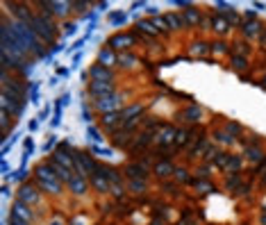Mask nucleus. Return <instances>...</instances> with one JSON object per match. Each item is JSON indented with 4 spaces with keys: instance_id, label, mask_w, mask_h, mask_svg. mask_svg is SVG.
<instances>
[{
    "instance_id": "393cba45",
    "label": "nucleus",
    "mask_w": 266,
    "mask_h": 225,
    "mask_svg": "<svg viewBox=\"0 0 266 225\" xmlns=\"http://www.w3.org/2000/svg\"><path fill=\"white\" fill-rule=\"evenodd\" d=\"M234 46V55H239V57H248V53H250V41L241 39V41H236Z\"/></svg>"
},
{
    "instance_id": "4c0bfd02",
    "label": "nucleus",
    "mask_w": 266,
    "mask_h": 225,
    "mask_svg": "<svg viewBox=\"0 0 266 225\" xmlns=\"http://www.w3.org/2000/svg\"><path fill=\"white\" fill-rule=\"evenodd\" d=\"M261 82H264V87H266V75H264V78H261Z\"/></svg>"
},
{
    "instance_id": "f3484780",
    "label": "nucleus",
    "mask_w": 266,
    "mask_h": 225,
    "mask_svg": "<svg viewBox=\"0 0 266 225\" xmlns=\"http://www.w3.org/2000/svg\"><path fill=\"white\" fill-rule=\"evenodd\" d=\"M125 173H128L132 180H143V177L148 175V168L143 162H137V164H130V166L125 168Z\"/></svg>"
},
{
    "instance_id": "a211bd4d",
    "label": "nucleus",
    "mask_w": 266,
    "mask_h": 225,
    "mask_svg": "<svg viewBox=\"0 0 266 225\" xmlns=\"http://www.w3.org/2000/svg\"><path fill=\"white\" fill-rule=\"evenodd\" d=\"M180 116H182V121H187V123H198L202 116V109L198 107V105H189L187 109H182Z\"/></svg>"
},
{
    "instance_id": "ea45409f",
    "label": "nucleus",
    "mask_w": 266,
    "mask_h": 225,
    "mask_svg": "<svg viewBox=\"0 0 266 225\" xmlns=\"http://www.w3.org/2000/svg\"><path fill=\"white\" fill-rule=\"evenodd\" d=\"M264 164H266V159H264Z\"/></svg>"
},
{
    "instance_id": "6ab92c4d",
    "label": "nucleus",
    "mask_w": 266,
    "mask_h": 225,
    "mask_svg": "<svg viewBox=\"0 0 266 225\" xmlns=\"http://www.w3.org/2000/svg\"><path fill=\"white\" fill-rule=\"evenodd\" d=\"M182 16H184V21H187L189 28H198V23H200V19H202L200 12H198L196 7H191V5H189L187 10L182 12Z\"/></svg>"
},
{
    "instance_id": "58836bf2",
    "label": "nucleus",
    "mask_w": 266,
    "mask_h": 225,
    "mask_svg": "<svg viewBox=\"0 0 266 225\" xmlns=\"http://www.w3.org/2000/svg\"><path fill=\"white\" fill-rule=\"evenodd\" d=\"M261 223H264V225H266V216H264V218H261Z\"/></svg>"
},
{
    "instance_id": "7ed1b4c3",
    "label": "nucleus",
    "mask_w": 266,
    "mask_h": 225,
    "mask_svg": "<svg viewBox=\"0 0 266 225\" xmlns=\"http://www.w3.org/2000/svg\"><path fill=\"white\" fill-rule=\"evenodd\" d=\"M19 200L25 202L28 207H37L41 205V193H39V186H32V184H23L19 189Z\"/></svg>"
},
{
    "instance_id": "dca6fc26",
    "label": "nucleus",
    "mask_w": 266,
    "mask_h": 225,
    "mask_svg": "<svg viewBox=\"0 0 266 225\" xmlns=\"http://www.w3.org/2000/svg\"><path fill=\"white\" fill-rule=\"evenodd\" d=\"M139 66V59L134 57L132 53H123V55H118V69H123V71H132Z\"/></svg>"
},
{
    "instance_id": "412c9836",
    "label": "nucleus",
    "mask_w": 266,
    "mask_h": 225,
    "mask_svg": "<svg viewBox=\"0 0 266 225\" xmlns=\"http://www.w3.org/2000/svg\"><path fill=\"white\" fill-rule=\"evenodd\" d=\"M91 182H94V186H96L98 193H107V191H109V180H107V177H103L100 173H94V175H91Z\"/></svg>"
},
{
    "instance_id": "f8f14e48",
    "label": "nucleus",
    "mask_w": 266,
    "mask_h": 225,
    "mask_svg": "<svg viewBox=\"0 0 266 225\" xmlns=\"http://www.w3.org/2000/svg\"><path fill=\"white\" fill-rule=\"evenodd\" d=\"M175 134H177V130L173 125H164L162 130L157 132L155 141H157L159 146H171V143H175Z\"/></svg>"
},
{
    "instance_id": "423d86ee",
    "label": "nucleus",
    "mask_w": 266,
    "mask_h": 225,
    "mask_svg": "<svg viewBox=\"0 0 266 225\" xmlns=\"http://www.w3.org/2000/svg\"><path fill=\"white\" fill-rule=\"evenodd\" d=\"M89 93L94 98H103L109 93H116V82H89Z\"/></svg>"
},
{
    "instance_id": "ddd939ff",
    "label": "nucleus",
    "mask_w": 266,
    "mask_h": 225,
    "mask_svg": "<svg viewBox=\"0 0 266 225\" xmlns=\"http://www.w3.org/2000/svg\"><path fill=\"white\" fill-rule=\"evenodd\" d=\"M66 186H69V189H71V193H73V196H84V193H87V191H89L87 177L78 175V173H75V175H73V180H71Z\"/></svg>"
},
{
    "instance_id": "aec40b11",
    "label": "nucleus",
    "mask_w": 266,
    "mask_h": 225,
    "mask_svg": "<svg viewBox=\"0 0 266 225\" xmlns=\"http://www.w3.org/2000/svg\"><path fill=\"white\" fill-rule=\"evenodd\" d=\"M230 28H232V25L227 23L223 16H214V19H212V30L216 32V35H227V32H230Z\"/></svg>"
},
{
    "instance_id": "9b49d317",
    "label": "nucleus",
    "mask_w": 266,
    "mask_h": 225,
    "mask_svg": "<svg viewBox=\"0 0 266 225\" xmlns=\"http://www.w3.org/2000/svg\"><path fill=\"white\" fill-rule=\"evenodd\" d=\"M98 64L107 66V69H114V66H118V55H116V50H112L109 46L100 48V53H98Z\"/></svg>"
},
{
    "instance_id": "1a4fd4ad",
    "label": "nucleus",
    "mask_w": 266,
    "mask_h": 225,
    "mask_svg": "<svg viewBox=\"0 0 266 225\" xmlns=\"http://www.w3.org/2000/svg\"><path fill=\"white\" fill-rule=\"evenodd\" d=\"M37 186L44 189L48 196H62L64 182H59V177H55V180H37Z\"/></svg>"
},
{
    "instance_id": "f257e3e1",
    "label": "nucleus",
    "mask_w": 266,
    "mask_h": 225,
    "mask_svg": "<svg viewBox=\"0 0 266 225\" xmlns=\"http://www.w3.org/2000/svg\"><path fill=\"white\" fill-rule=\"evenodd\" d=\"M123 96L121 93H109V96H103V98H94V109L103 116V114H118L123 112Z\"/></svg>"
},
{
    "instance_id": "e433bc0d",
    "label": "nucleus",
    "mask_w": 266,
    "mask_h": 225,
    "mask_svg": "<svg viewBox=\"0 0 266 225\" xmlns=\"http://www.w3.org/2000/svg\"><path fill=\"white\" fill-rule=\"evenodd\" d=\"M50 225H53V223H50ZM55 225H64V223H62V220H59V218H57V220H55Z\"/></svg>"
},
{
    "instance_id": "72a5a7b5",
    "label": "nucleus",
    "mask_w": 266,
    "mask_h": 225,
    "mask_svg": "<svg viewBox=\"0 0 266 225\" xmlns=\"http://www.w3.org/2000/svg\"><path fill=\"white\" fill-rule=\"evenodd\" d=\"M173 173H175V180H177V182H187V180H189L187 168H175Z\"/></svg>"
},
{
    "instance_id": "20e7f679",
    "label": "nucleus",
    "mask_w": 266,
    "mask_h": 225,
    "mask_svg": "<svg viewBox=\"0 0 266 225\" xmlns=\"http://www.w3.org/2000/svg\"><path fill=\"white\" fill-rule=\"evenodd\" d=\"M264 25L259 23L257 19H248L246 23L241 25V37L246 41H255V39H261V35H264Z\"/></svg>"
},
{
    "instance_id": "c9c22d12",
    "label": "nucleus",
    "mask_w": 266,
    "mask_h": 225,
    "mask_svg": "<svg viewBox=\"0 0 266 225\" xmlns=\"http://www.w3.org/2000/svg\"><path fill=\"white\" fill-rule=\"evenodd\" d=\"M10 225H30V223H23V220H19V218H14V216H12V223Z\"/></svg>"
},
{
    "instance_id": "2eb2a0df",
    "label": "nucleus",
    "mask_w": 266,
    "mask_h": 225,
    "mask_svg": "<svg viewBox=\"0 0 266 225\" xmlns=\"http://www.w3.org/2000/svg\"><path fill=\"white\" fill-rule=\"evenodd\" d=\"M53 162L75 173V162H73V157H71V155H66L64 150H57V152H55V155H53Z\"/></svg>"
},
{
    "instance_id": "bb28decb",
    "label": "nucleus",
    "mask_w": 266,
    "mask_h": 225,
    "mask_svg": "<svg viewBox=\"0 0 266 225\" xmlns=\"http://www.w3.org/2000/svg\"><path fill=\"white\" fill-rule=\"evenodd\" d=\"M241 157H239V155H230V159H227V166H225V171L227 173H232V171H234V173H239V171H241Z\"/></svg>"
},
{
    "instance_id": "2f4dec72",
    "label": "nucleus",
    "mask_w": 266,
    "mask_h": 225,
    "mask_svg": "<svg viewBox=\"0 0 266 225\" xmlns=\"http://www.w3.org/2000/svg\"><path fill=\"white\" fill-rule=\"evenodd\" d=\"M187 141H189V132H187V130H177V134H175V146H184Z\"/></svg>"
},
{
    "instance_id": "0eeeda50",
    "label": "nucleus",
    "mask_w": 266,
    "mask_h": 225,
    "mask_svg": "<svg viewBox=\"0 0 266 225\" xmlns=\"http://www.w3.org/2000/svg\"><path fill=\"white\" fill-rule=\"evenodd\" d=\"M100 125H103L105 130H109V132H118V130L123 127V116H121V112L118 114H103V116H100Z\"/></svg>"
},
{
    "instance_id": "4468645a",
    "label": "nucleus",
    "mask_w": 266,
    "mask_h": 225,
    "mask_svg": "<svg viewBox=\"0 0 266 225\" xmlns=\"http://www.w3.org/2000/svg\"><path fill=\"white\" fill-rule=\"evenodd\" d=\"M121 116H123V123L134 121V118L143 116V103H134V105H128V107H123Z\"/></svg>"
},
{
    "instance_id": "c85d7f7f",
    "label": "nucleus",
    "mask_w": 266,
    "mask_h": 225,
    "mask_svg": "<svg viewBox=\"0 0 266 225\" xmlns=\"http://www.w3.org/2000/svg\"><path fill=\"white\" fill-rule=\"evenodd\" d=\"M150 23L155 25V30H157L159 35H166L168 32V25H166V19H164V16H155V19H150Z\"/></svg>"
},
{
    "instance_id": "473e14b6",
    "label": "nucleus",
    "mask_w": 266,
    "mask_h": 225,
    "mask_svg": "<svg viewBox=\"0 0 266 225\" xmlns=\"http://www.w3.org/2000/svg\"><path fill=\"white\" fill-rule=\"evenodd\" d=\"M130 189H132L134 193H141V189L146 191V182H143V180H132V182H130Z\"/></svg>"
},
{
    "instance_id": "f03ea898",
    "label": "nucleus",
    "mask_w": 266,
    "mask_h": 225,
    "mask_svg": "<svg viewBox=\"0 0 266 225\" xmlns=\"http://www.w3.org/2000/svg\"><path fill=\"white\" fill-rule=\"evenodd\" d=\"M137 41H139L137 35H132V32H116V35L109 39V48L116 50V53H130Z\"/></svg>"
},
{
    "instance_id": "9d476101",
    "label": "nucleus",
    "mask_w": 266,
    "mask_h": 225,
    "mask_svg": "<svg viewBox=\"0 0 266 225\" xmlns=\"http://www.w3.org/2000/svg\"><path fill=\"white\" fill-rule=\"evenodd\" d=\"M164 19H166V25H168V30H171V32H182V30L189 28L187 21H184V16L177 14V12H168Z\"/></svg>"
},
{
    "instance_id": "a878e982",
    "label": "nucleus",
    "mask_w": 266,
    "mask_h": 225,
    "mask_svg": "<svg viewBox=\"0 0 266 225\" xmlns=\"http://www.w3.org/2000/svg\"><path fill=\"white\" fill-rule=\"evenodd\" d=\"M153 171H155V175H157V177H168V175H171L173 171H175V168H173V166H171V164H168V162H159L157 166L153 168Z\"/></svg>"
},
{
    "instance_id": "4be33fe9",
    "label": "nucleus",
    "mask_w": 266,
    "mask_h": 225,
    "mask_svg": "<svg viewBox=\"0 0 266 225\" xmlns=\"http://www.w3.org/2000/svg\"><path fill=\"white\" fill-rule=\"evenodd\" d=\"M246 159H248V162H252V164H259V162H264L266 157H264V152H261V148L248 146L246 148Z\"/></svg>"
},
{
    "instance_id": "f704fd0d",
    "label": "nucleus",
    "mask_w": 266,
    "mask_h": 225,
    "mask_svg": "<svg viewBox=\"0 0 266 225\" xmlns=\"http://www.w3.org/2000/svg\"><path fill=\"white\" fill-rule=\"evenodd\" d=\"M225 130L230 134H236V132H241V125H236V123H225Z\"/></svg>"
},
{
    "instance_id": "b1692460",
    "label": "nucleus",
    "mask_w": 266,
    "mask_h": 225,
    "mask_svg": "<svg viewBox=\"0 0 266 225\" xmlns=\"http://www.w3.org/2000/svg\"><path fill=\"white\" fill-rule=\"evenodd\" d=\"M248 57H239V55H234L232 57V69L236 71V73H243V71H248Z\"/></svg>"
},
{
    "instance_id": "7c9ffc66",
    "label": "nucleus",
    "mask_w": 266,
    "mask_h": 225,
    "mask_svg": "<svg viewBox=\"0 0 266 225\" xmlns=\"http://www.w3.org/2000/svg\"><path fill=\"white\" fill-rule=\"evenodd\" d=\"M214 139H216L218 143H223V146L234 141V137H230V134H225V132H214Z\"/></svg>"
},
{
    "instance_id": "cd10ccee",
    "label": "nucleus",
    "mask_w": 266,
    "mask_h": 225,
    "mask_svg": "<svg viewBox=\"0 0 266 225\" xmlns=\"http://www.w3.org/2000/svg\"><path fill=\"white\" fill-rule=\"evenodd\" d=\"M209 53L216 55V57H223V55L227 53V44L225 41H214V44L209 46Z\"/></svg>"
},
{
    "instance_id": "6e6552de",
    "label": "nucleus",
    "mask_w": 266,
    "mask_h": 225,
    "mask_svg": "<svg viewBox=\"0 0 266 225\" xmlns=\"http://www.w3.org/2000/svg\"><path fill=\"white\" fill-rule=\"evenodd\" d=\"M12 216H14V218H19V220H23V223H32V218H35V211L30 209L25 202L16 200L14 205H12Z\"/></svg>"
},
{
    "instance_id": "5701e85b",
    "label": "nucleus",
    "mask_w": 266,
    "mask_h": 225,
    "mask_svg": "<svg viewBox=\"0 0 266 225\" xmlns=\"http://www.w3.org/2000/svg\"><path fill=\"white\" fill-rule=\"evenodd\" d=\"M137 32H143V35L153 37V39H157V37H159V32L155 30V25L150 23V21H139V23H137Z\"/></svg>"
},
{
    "instance_id": "39448f33",
    "label": "nucleus",
    "mask_w": 266,
    "mask_h": 225,
    "mask_svg": "<svg viewBox=\"0 0 266 225\" xmlns=\"http://www.w3.org/2000/svg\"><path fill=\"white\" fill-rule=\"evenodd\" d=\"M89 78H91V82H114L116 75H114L112 69L103 66V64H94V66L89 69Z\"/></svg>"
},
{
    "instance_id": "c756f323",
    "label": "nucleus",
    "mask_w": 266,
    "mask_h": 225,
    "mask_svg": "<svg viewBox=\"0 0 266 225\" xmlns=\"http://www.w3.org/2000/svg\"><path fill=\"white\" fill-rule=\"evenodd\" d=\"M209 53V46L205 44V41H196V44H191V55H198V57H202V55Z\"/></svg>"
}]
</instances>
